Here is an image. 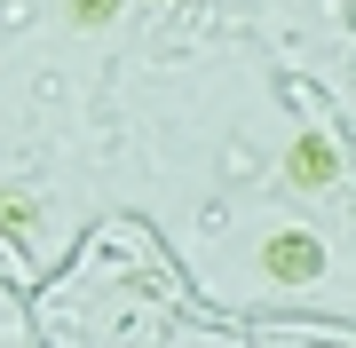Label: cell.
<instances>
[{
    "label": "cell",
    "instance_id": "1",
    "mask_svg": "<svg viewBox=\"0 0 356 348\" xmlns=\"http://www.w3.org/2000/svg\"><path fill=\"white\" fill-rule=\"evenodd\" d=\"M317 174H332V151L325 142H301V182H317Z\"/></svg>",
    "mask_w": 356,
    "mask_h": 348
}]
</instances>
